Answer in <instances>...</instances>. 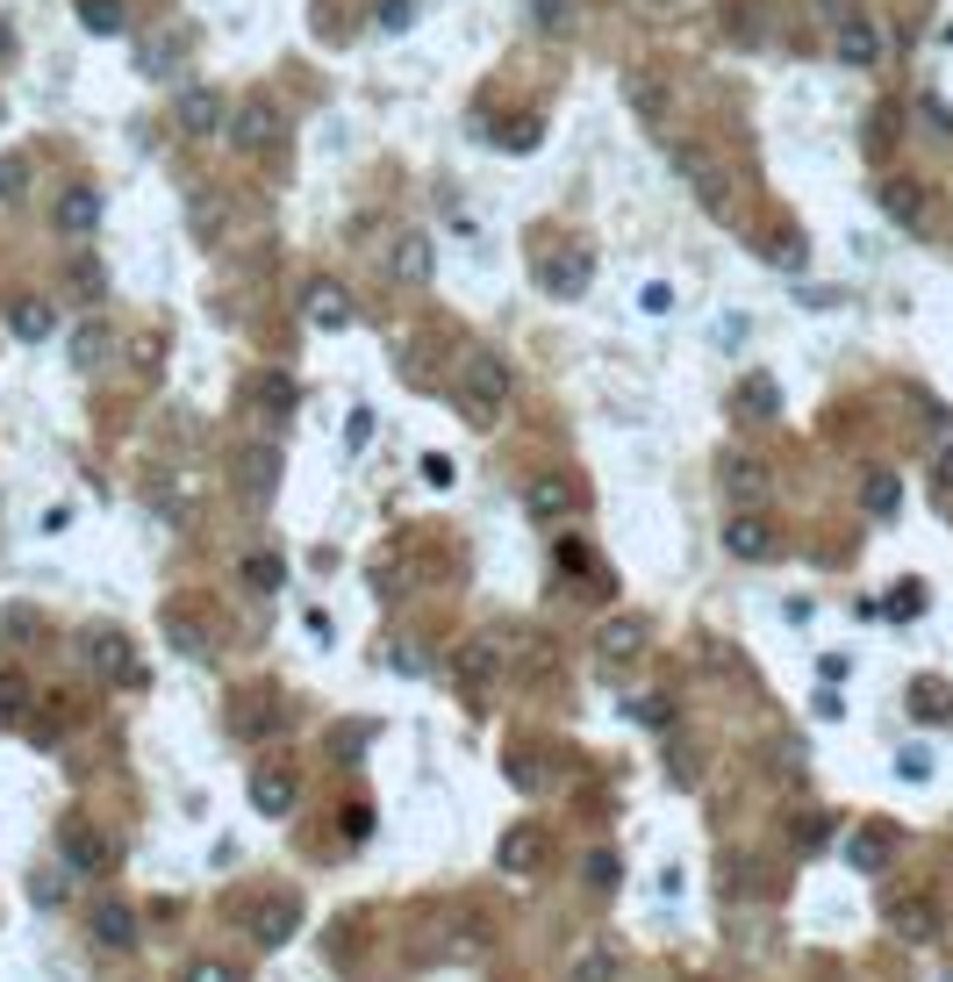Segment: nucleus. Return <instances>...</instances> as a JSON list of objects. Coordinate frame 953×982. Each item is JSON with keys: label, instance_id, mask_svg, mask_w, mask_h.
<instances>
[{"label": "nucleus", "instance_id": "f257e3e1", "mask_svg": "<svg viewBox=\"0 0 953 982\" xmlns=\"http://www.w3.org/2000/svg\"><path fill=\"white\" fill-rule=\"evenodd\" d=\"M459 410L474 423H495L509 410V359L503 352H466L459 359Z\"/></svg>", "mask_w": 953, "mask_h": 982}, {"label": "nucleus", "instance_id": "f03ea898", "mask_svg": "<svg viewBox=\"0 0 953 982\" xmlns=\"http://www.w3.org/2000/svg\"><path fill=\"white\" fill-rule=\"evenodd\" d=\"M674 173L688 179V194L709 208V216H732V187H724V165H717V151H709V144L681 137L674 144Z\"/></svg>", "mask_w": 953, "mask_h": 982}, {"label": "nucleus", "instance_id": "7ed1b4c3", "mask_svg": "<svg viewBox=\"0 0 953 982\" xmlns=\"http://www.w3.org/2000/svg\"><path fill=\"white\" fill-rule=\"evenodd\" d=\"M624 108L639 115L645 130H667L674 123V86L660 65H624Z\"/></svg>", "mask_w": 953, "mask_h": 982}, {"label": "nucleus", "instance_id": "20e7f679", "mask_svg": "<svg viewBox=\"0 0 953 982\" xmlns=\"http://www.w3.org/2000/svg\"><path fill=\"white\" fill-rule=\"evenodd\" d=\"M101 216H108V201H101L86 179H72V187L51 201V230H58V237H72V245H86V237L101 230Z\"/></svg>", "mask_w": 953, "mask_h": 982}, {"label": "nucleus", "instance_id": "39448f33", "mask_svg": "<svg viewBox=\"0 0 953 982\" xmlns=\"http://www.w3.org/2000/svg\"><path fill=\"white\" fill-rule=\"evenodd\" d=\"M431 273H437V237L431 230H395L387 237V280L431 287Z\"/></svg>", "mask_w": 953, "mask_h": 982}, {"label": "nucleus", "instance_id": "423d86ee", "mask_svg": "<svg viewBox=\"0 0 953 982\" xmlns=\"http://www.w3.org/2000/svg\"><path fill=\"white\" fill-rule=\"evenodd\" d=\"M58 854H65L72 875H101L108 868V833H94V818L65 810V818H58Z\"/></svg>", "mask_w": 953, "mask_h": 982}, {"label": "nucleus", "instance_id": "0eeeda50", "mask_svg": "<svg viewBox=\"0 0 953 982\" xmlns=\"http://www.w3.org/2000/svg\"><path fill=\"white\" fill-rule=\"evenodd\" d=\"M588 280H595V251H588V245L545 251V266H538V287H545V294L573 301V294H588Z\"/></svg>", "mask_w": 953, "mask_h": 982}, {"label": "nucleus", "instance_id": "6e6552de", "mask_svg": "<svg viewBox=\"0 0 953 982\" xmlns=\"http://www.w3.org/2000/svg\"><path fill=\"white\" fill-rule=\"evenodd\" d=\"M272 137H280V108H272L266 94H251L245 108L230 115V144L245 151V158H266V151H272Z\"/></svg>", "mask_w": 953, "mask_h": 982}, {"label": "nucleus", "instance_id": "1a4fd4ad", "mask_svg": "<svg viewBox=\"0 0 953 982\" xmlns=\"http://www.w3.org/2000/svg\"><path fill=\"white\" fill-rule=\"evenodd\" d=\"M173 123H179V137H216V130L230 123V108H222L216 86H187V94L173 101Z\"/></svg>", "mask_w": 953, "mask_h": 982}, {"label": "nucleus", "instance_id": "9d476101", "mask_svg": "<svg viewBox=\"0 0 953 982\" xmlns=\"http://www.w3.org/2000/svg\"><path fill=\"white\" fill-rule=\"evenodd\" d=\"M495 674H503V645L495 639H459L452 645V682L459 689H495Z\"/></svg>", "mask_w": 953, "mask_h": 982}, {"label": "nucleus", "instance_id": "9b49d317", "mask_svg": "<svg viewBox=\"0 0 953 982\" xmlns=\"http://www.w3.org/2000/svg\"><path fill=\"white\" fill-rule=\"evenodd\" d=\"M280 488V445H245L237 452V495L245 503H272Z\"/></svg>", "mask_w": 953, "mask_h": 982}, {"label": "nucleus", "instance_id": "f8f14e48", "mask_svg": "<svg viewBox=\"0 0 953 982\" xmlns=\"http://www.w3.org/2000/svg\"><path fill=\"white\" fill-rule=\"evenodd\" d=\"M86 660H94L101 682H123V689L144 682V668H136V653H130L123 631H94V639H86Z\"/></svg>", "mask_w": 953, "mask_h": 982}, {"label": "nucleus", "instance_id": "ddd939ff", "mask_svg": "<svg viewBox=\"0 0 953 982\" xmlns=\"http://www.w3.org/2000/svg\"><path fill=\"white\" fill-rule=\"evenodd\" d=\"M524 509H531V517H545V524H559V517L573 509V480L545 466V474H531V488H524Z\"/></svg>", "mask_w": 953, "mask_h": 982}, {"label": "nucleus", "instance_id": "4468645a", "mask_svg": "<svg viewBox=\"0 0 953 982\" xmlns=\"http://www.w3.org/2000/svg\"><path fill=\"white\" fill-rule=\"evenodd\" d=\"M724 552H732V560H775L781 538L767 531L760 517H732V524H724Z\"/></svg>", "mask_w": 953, "mask_h": 982}, {"label": "nucleus", "instance_id": "2eb2a0df", "mask_svg": "<svg viewBox=\"0 0 953 982\" xmlns=\"http://www.w3.org/2000/svg\"><path fill=\"white\" fill-rule=\"evenodd\" d=\"M839 65H882V29L868 22V14H853V22H839Z\"/></svg>", "mask_w": 953, "mask_h": 982}, {"label": "nucleus", "instance_id": "dca6fc26", "mask_svg": "<svg viewBox=\"0 0 953 982\" xmlns=\"http://www.w3.org/2000/svg\"><path fill=\"white\" fill-rule=\"evenodd\" d=\"M545 854H552V839H545L538 825H509V833H503V868L538 875V868H545Z\"/></svg>", "mask_w": 953, "mask_h": 982}, {"label": "nucleus", "instance_id": "f3484780", "mask_svg": "<svg viewBox=\"0 0 953 982\" xmlns=\"http://www.w3.org/2000/svg\"><path fill=\"white\" fill-rule=\"evenodd\" d=\"M294 796H301V782L287 775V767H259V775H251V804H259L266 818H287Z\"/></svg>", "mask_w": 953, "mask_h": 982}, {"label": "nucleus", "instance_id": "a211bd4d", "mask_svg": "<svg viewBox=\"0 0 953 982\" xmlns=\"http://www.w3.org/2000/svg\"><path fill=\"white\" fill-rule=\"evenodd\" d=\"M732 410L753 416V423H775V416H781V387L767 381V373H746V381H738V395H732Z\"/></svg>", "mask_w": 953, "mask_h": 982}, {"label": "nucleus", "instance_id": "6ab92c4d", "mask_svg": "<svg viewBox=\"0 0 953 982\" xmlns=\"http://www.w3.org/2000/svg\"><path fill=\"white\" fill-rule=\"evenodd\" d=\"M301 309H309L315 330H344V323H352V301H344V287H330V280H315Z\"/></svg>", "mask_w": 953, "mask_h": 982}, {"label": "nucleus", "instance_id": "aec40b11", "mask_svg": "<svg viewBox=\"0 0 953 982\" xmlns=\"http://www.w3.org/2000/svg\"><path fill=\"white\" fill-rule=\"evenodd\" d=\"M889 854H897V833H889V825H868V833H853L846 839V860H853V868H889Z\"/></svg>", "mask_w": 953, "mask_h": 982}, {"label": "nucleus", "instance_id": "412c9836", "mask_svg": "<svg viewBox=\"0 0 953 982\" xmlns=\"http://www.w3.org/2000/svg\"><path fill=\"white\" fill-rule=\"evenodd\" d=\"M8 330H14L22 344H43V338H51V309H43L37 294H14V301H8Z\"/></svg>", "mask_w": 953, "mask_h": 982}, {"label": "nucleus", "instance_id": "4be33fe9", "mask_svg": "<svg viewBox=\"0 0 953 982\" xmlns=\"http://www.w3.org/2000/svg\"><path fill=\"white\" fill-rule=\"evenodd\" d=\"M724 495H732V503H767V466L760 459H732L724 466Z\"/></svg>", "mask_w": 953, "mask_h": 982}, {"label": "nucleus", "instance_id": "5701e85b", "mask_svg": "<svg viewBox=\"0 0 953 982\" xmlns=\"http://www.w3.org/2000/svg\"><path fill=\"white\" fill-rule=\"evenodd\" d=\"M94 940H101V947H115V954H123V947H136V918H130V903H101V911H94Z\"/></svg>", "mask_w": 953, "mask_h": 982}, {"label": "nucleus", "instance_id": "b1692460", "mask_svg": "<svg viewBox=\"0 0 953 982\" xmlns=\"http://www.w3.org/2000/svg\"><path fill=\"white\" fill-rule=\"evenodd\" d=\"M882 208L903 223V230H918V223H925V194H918L911 179H882Z\"/></svg>", "mask_w": 953, "mask_h": 982}, {"label": "nucleus", "instance_id": "393cba45", "mask_svg": "<svg viewBox=\"0 0 953 982\" xmlns=\"http://www.w3.org/2000/svg\"><path fill=\"white\" fill-rule=\"evenodd\" d=\"M245 395L259 402L266 416H280V423H287V410H294V381H287V373H259V381H251Z\"/></svg>", "mask_w": 953, "mask_h": 982}, {"label": "nucleus", "instance_id": "a878e982", "mask_svg": "<svg viewBox=\"0 0 953 982\" xmlns=\"http://www.w3.org/2000/svg\"><path fill=\"white\" fill-rule=\"evenodd\" d=\"M80 22L94 29V37H123V29H130V0H80Z\"/></svg>", "mask_w": 953, "mask_h": 982}, {"label": "nucleus", "instance_id": "bb28decb", "mask_svg": "<svg viewBox=\"0 0 953 982\" xmlns=\"http://www.w3.org/2000/svg\"><path fill=\"white\" fill-rule=\"evenodd\" d=\"M639 645H645V631L631 624V617H617V624H602V645H595V653L617 668V660H639Z\"/></svg>", "mask_w": 953, "mask_h": 982}, {"label": "nucleus", "instance_id": "cd10ccee", "mask_svg": "<svg viewBox=\"0 0 953 982\" xmlns=\"http://www.w3.org/2000/svg\"><path fill=\"white\" fill-rule=\"evenodd\" d=\"M287 932H294V903H259V926H251V940H259V947H280Z\"/></svg>", "mask_w": 953, "mask_h": 982}, {"label": "nucleus", "instance_id": "c85d7f7f", "mask_svg": "<svg viewBox=\"0 0 953 982\" xmlns=\"http://www.w3.org/2000/svg\"><path fill=\"white\" fill-rule=\"evenodd\" d=\"M897 474H868L860 480V503H868V517H889V509H897Z\"/></svg>", "mask_w": 953, "mask_h": 982}, {"label": "nucleus", "instance_id": "c756f323", "mask_svg": "<svg viewBox=\"0 0 953 982\" xmlns=\"http://www.w3.org/2000/svg\"><path fill=\"white\" fill-rule=\"evenodd\" d=\"M531 22H538V37H567V29H573V0H531Z\"/></svg>", "mask_w": 953, "mask_h": 982}, {"label": "nucleus", "instance_id": "7c9ffc66", "mask_svg": "<svg viewBox=\"0 0 953 982\" xmlns=\"http://www.w3.org/2000/svg\"><path fill=\"white\" fill-rule=\"evenodd\" d=\"M230 724H237L245 738H259V732H272V724H280V710H272V703H237Z\"/></svg>", "mask_w": 953, "mask_h": 982}, {"label": "nucleus", "instance_id": "2f4dec72", "mask_svg": "<svg viewBox=\"0 0 953 982\" xmlns=\"http://www.w3.org/2000/svg\"><path fill=\"white\" fill-rule=\"evenodd\" d=\"M897 932H903V940H932V903H911V897H903V903H897Z\"/></svg>", "mask_w": 953, "mask_h": 982}, {"label": "nucleus", "instance_id": "473e14b6", "mask_svg": "<svg viewBox=\"0 0 953 982\" xmlns=\"http://www.w3.org/2000/svg\"><path fill=\"white\" fill-rule=\"evenodd\" d=\"M22 710H29V682H22V674H0V724H14V717H22Z\"/></svg>", "mask_w": 953, "mask_h": 982}, {"label": "nucleus", "instance_id": "72a5a7b5", "mask_svg": "<svg viewBox=\"0 0 953 982\" xmlns=\"http://www.w3.org/2000/svg\"><path fill=\"white\" fill-rule=\"evenodd\" d=\"M573 982H617V954H610V947L581 954V961H573Z\"/></svg>", "mask_w": 953, "mask_h": 982}, {"label": "nucleus", "instance_id": "f704fd0d", "mask_svg": "<svg viewBox=\"0 0 953 982\" xmlns=\"http://www.w3.org/2000/svg\"><path fill=\"white\" fill-rule=\"evenodd\" d=\"M245 581H251V588H280V581H287V567L272 560V552H251V560H245Z\"/></svg>", "mask_w": 953, "mask_h": 982}, {"label": "nucleus", "instance_id": "c9c22d12", "mask_svg": "<svg viewBox=\"0 0 953 982\" xmlns=\"http://www.w3.org/2000/svg\"><path fill=\"white\" fill-rule=\"evenodd\" d=\"M911 710H918V717H932V724H940V717H953V703H946V689H918V696H911Z\"/></svg>", "mask_w": 953, "mask_h": 982}, {"label": "nucleus", "instance_id": "e433bc0d", "mask_svg": "<svg viewBox=\"0 0 953 982\" xmlns=\"http://www.w3.org/2000/svg\"><path fill=\"white\" fill-rule=\"evenodd\" d=\"M22 179H29V158H0V201H14Z\"/></svg>", "mask_w": 953, "mask_h": 982}, {"label": "nucleus", "instance_id": "4c0bfd02", "mask_svg": "<svg viewBox=\"0 0 953 982\" xmlns=\"http://www.w3.org/2000/svg\"><path fill=\"white\" fill-rule=\"evenodd\" d=\"M897 775H903V782H925V775H932V753H925V746L897 753Z\"/></svg>", "mask_w": 953, "mask_h": 982}, {"label": "nucleus", "instance_id": "58836bf2", "mask_svg": "<svg viewBox=\"0 0 953 982\" xmlns=\"http://www.w3.org/2000/svg\"><path fill=\"white\" fill-rule=\"evenodd\" d=\"M165 366V338H136V373H158Z\"/></svg>", "mask_w": 953, "mask_h": 982}, {"label": "nucleus", "instance_id": "ea45409f", "mask_svg": "<svg viewBox=\"0 0 953 982\" xmlns=\"http://www.w3.org/2000/svg\"><path fill=\"white\" fill-rule=\"evenodd\" d=\"M588 882H595V889H617V854H588Z\"/></svg>", "mask_w": 953, "mask_h": 982}, {"label": "nucleus", "instance_id": "a19ab883", "mask_svg": "<svg viewBox=\"0 0 953 982\" xmlns=\"http://www.w3.org/2000/svg\"><path fill=\"white\" fill-rule=\"evenodd\" d=\"M416 22V0H381V29H408Z\"/></svg>", "mask_w": 953, "mask_h": 982}, {"label": "nucleus", "instance_id": "79ce46f5", "mask_svg": "<svg viewBox=\"0 0 953 982\" xmlns=\"http://www.w3.org/2000/svg\"><path fill=\"white\" fill-rule=\"evenodd\" d=\"M187 982H237V969H222V961H194Z\"/></svg>", "mask_w": 953, "mask_h": 982}, {"label": "nucleus", "instance_id": "37998d69", "mask_svg": "<svg viewBox=\"0 0 953 982\" xmlns=\"http://www.w3.org/2000/svg\"><path fill=\"white\" fill-rule=\"evenodd\" d=\"M423 480H431V488H445V480H452V459H445V452H431V459H423Z\"/></svg>", "mask_w": 953, "mask_h": 982}, {"label": "nucleus", "instance_id": "c03bdc74", "mask_svg": "<svg viewBox=\"0 0 953 982\" xmlns=\"http://www.w3.org/2000/svg\"><path fill=\"white\" fill-rule=\"evenodd\" d=\"M101 344H108L101 330H80V352H72V359H80V366H94V359H101Z\"/></svg>", "mask_w": 953, "mask_h": 982}, {"label": "nucleus", "instance_id": "a18cd8bd", "mask_svg": "<svg viewBox=\"0 0 953 982\" xmlns=\"http://www.w3.org/2000/svg\"><path fill=\"white\" fill-rule=\"evenodd\" d=\"M72 287H86V294H94V287H101V266H94V259H72Z\"/></svg>", "mask_w": 953, "mask_h": 982}, {"label": "nucleus", "instance_id": "49530a36", "mask_svg": "<svg viewBox=\"0 0 953 982\" xmlns=\"http://www.w3.org/2000/svg\"><path fill=\"white\" fill-rule=\"evenodd\" d=\"M817 8H825L831 22H853V14H860V0H817Z\"/></svg>", "mask_w": 953, "mask_h": 982}, {"label": "nucleus", "instance_id": "de8ad7c7", "mask_svg": "<svg viewBox=\"0 0 953 982\" xmlns=\"http://www.w3.org/2000/svg\"><path fill=\"white\" fill-rule=\"evenodd\" d=\"M940 488H953V445L940 452Z\"/></svg>", "mask_w": 953, "mask_h": 982}, {"label": "nucleus", "instance_id": "09e8293b", "mask_svg": "<svg viewBox=\"0 0 953 982\" xmlns=\"http://www.w3.org/2000/svg\"><path fill=\"white\" fill-rule=\"evenodd\" d=\"M645 8H653V14H660V8H674V0H645Z\"/></svg>", "mask_w": 953, "mask_h": 982}]
</instances>
